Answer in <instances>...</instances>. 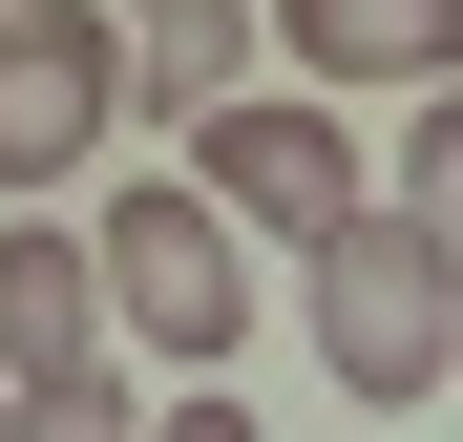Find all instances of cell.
Segmentation results:
<instances>
[{"label": "cell", "instance_id": "1", "mask_svg": "<svg viewBox=\"0 0 463 442\" xmlns=\"http://www.w3.org/2000/svg\"><path fill=\"white\" fill-rule=\"evenodd\" d=\"M106 316H127V358L147 380H232V358L274 337V253L232 232V211L190 190V169H106Z\"/></svg>", "mask_w": 463, "mask_h": 442}, {"label": "cell", "instance_id": "2", "mask_svg": "<svg viewBox=\"0 0 463 442\" xmlns=\"http://www.w3.org/2000/svg\"><path fill=\"white\" fill-rule=\"evenodd\" d=\"M295 337H317V380H337L358 421H421V400L463 380V274L401 232V211H358L337 253H295Z\"/></svg>", "mask_w": 463, "mask_h": 442}, {"label": "cell", "instance_id": "3", "mask_svg": "<svg viewBox=\"0 0 463 442\" xmlns=\"http://www.w3.org/2000/svg\"><path fill=\"white\" fill-rule=\"evenodd\" d=\"M169 169H190V190H211L274 274H295V253H337L358 211H379V147H358V106H337V85H253L232 127H190Z\"/></svg>", "mask_w": 463, "mask_h": 442}, {"label": "cell", "instance_id": "4", "mask_svg": "<svg viewBox=\"0 0 463 442\" xmlns=\"http://www.w3.org/2000/svg\"><path fill=\"white\" fill-rule=\"evenodd\" d=\"M127 147V0H0V211H63Z\"/></svg>", "mask_w": 463, "mask_h": 442}, {"label": "cell", "instance_id": "5", "mask_svg": "<svg viewBox=\"0 0 463 442\" xmlns=\"http://www.w3.org/2000/svg\"><path fill=\"white\" fill-rule=\"evenodd\" d=\"M127 358V316H106V232L85 211H0V380H106Z\"/></svg>", "mask_w": 463, "mask_h": 442}, {"label": "cell", "instance_id": "6", "mask_svg": "<svg viewBox=\"0 0 463 442\" xmlns=\"http://www.w3.org/2000/svg\"><path fill=\"white\" fill-rule=\"evenodd\" d=\"M274 85V0H127V127L147 147H190Z\"/></svg>", "mask_w": 463, "mask_h": 442}, {"label": "cell", "instance_id": "7", "mask_svg": "<svg viewBox=\"0 0 463 442\" xmlns=\"http://www.w3.org/2000/svg\"><path fill=\"white\" fill-rule=\"evenodd\" d=\"M274 85L421 106V85H463V0H274Z\"/></svg>", "mask_w": 463, "mask_h": 442}, {"label": "cell", "instance_id": "8", "mask_svg": "<svg viewBox=\"0 0 463 442\" xmlns=\"http://www.w3.org/2000/svg\"><path fill=\"white\" fill-rule=\"evenodd\" d=\"M379 211H401V232L463 274V85H421L401 127H379Z\"/></svg>", "mask_w": 463, "mask_h": 442}, {"label": "cell", "instance_id": "9", "mask_svg": "<svg viewBox=\"0 0 463 442\" xmlns=\"http://www.w3.org/2000/svg\"><path fill=\"white\" fill-rule=\"evenodd\" d=\"M147 400H169V380H127V358H106V380H43L0 442H147Z\"/></svg>", "mask_w": 463, "mask_h": 442}, {"label": "cell", "instance_id": "10", "mask_svg": "<svg viewBox=\"0 0 463 442\" xmlns=\"http://www.w3.org/2000/svg\"><path fill=\"white\" fill-rule=\"evenodd\" d=\"M147 442H253V400H232V380H169V400H147Z\"/></svg>", "mask_w": 463, "mask_h": 442}, {"label": "cell", "instance_id": "11", "mask_svg": "<svg viewBox=\"0 0 463 442\" xmlns=\"http://www.w3.org/2000/svg\"><path fill=\"white\" fill-rule=\"evenodd\" d=\"M0 421H22V380H0Z\"/></svg>", "mask_w": 463, "mask_h": 442}]
</instances>
